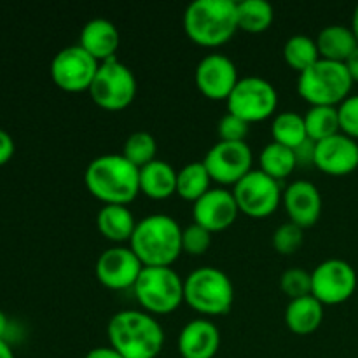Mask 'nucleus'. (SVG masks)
<instances>
[{"mask_svg": "<svg viewBox=\"0 0 358 358\" xmlns=\"http://www.w3.org/2000/svg\"><path fill=\"white\" fill-rule=\"evenodd\" d=\"M283 58L290 69L304 72L320 59L317 41L308 35H292L283 45Z\"/></svg>", "mask_w": 358, "mask_h": 358, "instance_id": "29", "label": "nucleus"}, {"mask_svg": "<svg viewBox=\"0 0 358 358\" xmlns=\"http://www.w3.org/2000/svg\"><path fill=\"white\" fill-rule=\"evenodd\" d=\"M7 327H9V320H7V317L3 311H0V339H6Z\"/></svg>", "mask_w": 358, "mask_h": 358, "instance_id": "42", "label": "nucleus"}, {"mask_svg": "<svg viewBox=\"0 0 358 358\" xmlns=\"http://www.w3.org/2000/svg\"><path fill=\"white\" fill-rule=\"evenodd\" d=\"M341 133L358 140V94H350L338 107Z\"/></svg>", "mask_w": 358, "mask_h": 358, "instance_id": "36", "label": "nucleus"}, {"mask_svg": "<svg viewBox=\"0 0 358 358\" xmlns=\"http://www.w3.org/2000/svg\"><path fill=\"white\" fill-rule=\"evenodd\" d=\"M304 122H306L308 138L313 142H320V140L341 133L338 107H325V105L310 107V110L304 115Z\"/></svg>", "mask_w": 358, "mask_h": 358, "instance_id": "30", "label": "nucleus"}, {"mask_svg": "<svg viewBox=\"0 0 358 358\" xmlns=\"http://www.w3.org/2000/svg\"><path fill=\"white\" fill-rule=\"evenodd\" d=\"M0 358H14L13 350L6 339H0Z\"/></svg>", "mask_w": 358, "mask_h": 358, "instance_id": "41", "label": "nucleus"}, {"mask_svg": "<svg viewBox=\"0 0 358 358\" xmlns=\"http://www.w3.org/2000/svg\"><path fill=\"white\" fill-rule=\"evenodd\" d=\"M352 87L353 79L345 63L324 58L301 72L297 79V93L311 107H339L350 96Z\"/></svg>", "mask_w": 358, "mask_h": 358, "instance_id": "5", "label": "nucleus"}, {"mask_svg": "<svg viewBox=\"0 0 358 358\" xmlns=\"http://www.w3.org/2000/svg\"><path fill=\"white\" fill-rule=\"evenodd\" d=\"M142 269L143 264L135 252L124 245H115L101 252L94 266L96 278L110 290L133 289Z\"/></svg>", "mask_w": 358, "mask_h": 358, "instance_id": "14", "label": "nucleus"}, {"mask_svg": "<svg viewBox=\"0 0 358 358\" xmlns=\"http://www.w3.org/2000/svg\"><path fill=\"white\" fill-rule=\"evenodd\" d=\"M96 226L101 236L115 245L131 240L136 220L126 205H103L96 215Z\"/></svg>", "mask_w": 358, "mask_h": 358, "instance_id": "22", "label": "nucleus"}, {"mask_svg": "<svg viewBox=\"0 0 358 358\" xmlns=\"http://www.w3.org/2000/svg\"><path fill=\"white\" fill-rule=\"evenodd\" d=\"M100 63L79 44L63 48L51 62V79L66 93L90 91Z\"/></svg>", "mask_w": 358, "mask_h": 358, "instance_id": "11", "label": "nucleus"}, {"mask_svg": "<svg viewBox=\"0 0 358 358\" xmlns=\"http://www.w3.org/2000/svg\"><path fill=\"white\" fill-rule=\"evenodd\" d=\"M182 227L166 213H152L136 222L129 248L145 268H170L182 254Z\"/></svg>", "mask_w": 358, "mask_h": 358, "instance_id": "3", "label": "nucleus"}, {"mask_svg": "<svg viewBox=\"0 0 358 358\" xmlns=\"http://www.w3.org/2000/svg\"><path fill=\"white\" fill-rule=\"evenodd\" d=\"M226 101L229 114L238 115L252 124L275 114L278 107V91L268 79L250 76L238 80Z\"/></svg>", "mask_w": 358, "mask_h": 358, "instance_id": "9", "label": "nucleus"}, {"mask_svg": "<svg viewBox=\"0 0 358 358\" xmlns=\"http://www.w3.org/2000/svg\"><path fill=\"white\" fill-rule=\"evenodd\" d=\"M238 30L247 34H262L275 20L273 6L266 0H241L236 2Z\"/></svg>", "mask_w": 358, "mask_h": 358, "instance_id": "27", "label": "nucleus"}, {"mask_svg": "<svg viewBox=\"0 0 358 358\" xmlns=\"http://www.w3.org/2000/svg\"><path fill=\"white\" fill-rule=\"evenodd\" d=\"M14 140L6 129H0V166L9 163L10 157L14 156Z\"/></svg>", "mask_w": 358, "mask_h": 358, "instance_id": "38", "label": "nucleus"}, {"mask_svg": "<svg viewBox=\"0 0 358 358\" xmlns=\"http://www.w3.org/2000/svg\"><path fill=\"white\" fill-rule=\"evenodd\" d=\"M187 37L201 48H220L238 30L234 0H194L184 13Z\"/></svg>", "mask_w": 358, "mask_h": 358, "instance_id": "4", "label": "nucleus"}, {"mask_svg": "<svg viewBox=\"0 0 358 358\" xmlns=\"http://www.w3.org/2000/svg\"><path fill=\"white\" fill-rule=\"evenodd\" d=\"M345 65H346V69H348L350 76H352L353 83H355V80L358 83V48L353 51V55L346 59Z\"/></svg>", "mask_w": 358, "mask_h": 358, "instance_id": "40", "label": "nucleus"}, {"mask_svg": "<svg viewBox=\"0 0 358 358\" xmlns=\"http://www.w3.org/2000/svg\"><path fill=\"white\" fill-rule=\"evenodd\" d=\"M271 136L273 142L282 143V145L290 147V149L299 147L301 143L308 140L304 115L292 110L276 114L271 122Z\"/></svg>", "mask_w": 358, "mask_h": 358, "instance_id": "28", "label": "nucleus"}, {"mask_svg": "<svg viewBox=\"0 0 358 358\" xmlns=\"http://www.w3.org/2000/svg\"><path fill=\"white\" fill-rule=\"evenodd\" d=\"M203 164L213 182L234 185L254 168V152L247 142H219L205 154Z\"/></svg>", "mask_w": 358, "mask_h": 358, "instance_id": "12", "label": "nucleus"}, {"mask_svg": "<svg viewBox=\"0 0 358 358\" xmlns=\"http://www.w3.org/2000/svg\"><path fill=\"white\" fill-rule=\"evenodd\" d=\"M248 129H250V124L247 121H243L238 115L229 114V112L222 115L219 124H217V133H219V138L222 142H245Z\"/></svg>", "mask_w": 358, "mask_h": 358, "instance_id": "35", "label": "nucleus"}, {"mask_svg": "<svg viewBox=\"0 0 358 358\" xmlns=\"http://www.w3.org/2000/svg\"><path fill=\"white\" fill-rule=\"evenodd\" d=\"M140 192L150 199H166L177 192V170L163 159H154L140 168Z\"/></svg>", "mask_w": 358, "mask_h": 358, "instance_id": "21", "label": "nucleus"}, {"mask_svg": "<svg viewBox=\"0 0 358 358\" xmlns=\"http://www.w3.org/2000/svg\"><path fill=\"white\" fill-rule=\"evenodd\" d=\"M136 90L138 84L131 69L117 58H112L100 63L90 87V94L91 100L100 108L117 112L135 100Z\"/></svg>", "mask_w": 358, "mask_h": 358, "instance_id": "8", "label": "nucleus"}, {"mask_svg": "<svg viewBox=\"0 0 358 358\" xmlns=\"http://www.w3.org/2000/svg\"><path fill=\"white\" fill-rule=\"evenodd\" d=\"M315 41H317L320 58L338 63H345L358 48L352 27H345V24H329L322 28Z\"/></svg>", "mask_w": 358, "mask_h": 358, "instance_id": "23", "label": "nucleus"}, {"mask_svg": "<svg viewBox=\"0 0 358 358\" xmlns=\"http://www.w3.org/2000/svg\"><path fill=\"white\" fill-rule=\"evenodd\" d=\"M233 194L240 212L254 219H264L275 213L283 198L278 180L261 170H252L234 184Z\"/></svg>", "mask_w": 358, "mask_h": 358, "instance_id": "10", "label": "nucleus"}, {"mask_svg": "<svg viewBox=\"0 0 358 358\" xmlns=\"http://www.w3.org/2000/svg\"><path fill=\"white\" fill-rule=\"evenodd\" d=\"M315 147H317V142L308 138L306 142H303L299 147L294 149L297 166H315Z\"/></svg>", "mask_w": 358, "mask_h": 358, "instance_id": "37", "label": "nucleus"}, {"mask_svg": "<svg viewBox=\"0 0 358 358\" xmlns=\"http://www.w3.org/2000/svg\"><path fill=\"white\" fill-rule=\"evenodd\" d=\"M352 30L353 34H355V38L358 42V3L355 7V10H353V17H352Z\"/></svg>", "mask_w": 358, "mask_h": 358, "instance_id": "43", "label": "nucleus"}, {"mask_svg": "<svg viewBox=\"0 0 358 358\" xmlns=\"http://www.w3.org/2000/svg\"><path fill=\"white\" fill-rule=\"evenodd\" d=\"M324 322V304L313 296L292 299L287 304L285 324L294 334L308 336Z\"/></svg>", "mask_w": 358, "mask_h": 358, "instance_id": "24", "label": "nucleus"}, {"mask_svg": "<svg viewBox=\"0 0 358 358\" xmlns=\"http://www.w3.org/2000/svg\"><path fill=\"white\" fill-rule=\"evenodd\" d=\"M198 90L210 100H227L240 80L236 63L226 55L212 52L198 63L194 72Z\"/></svg>", "mask_w": 358, "mask_h": 358, "instance_id": "15", "label": "nucleus"}, {"mask_svg": "<svg viewBox=\"0 0 358 358\" xmlns=\"http://www.w3.org/2000/svg\"><path fill=\"white\" fill-rule=\"evenodd\" d=\"M240 208L234 199V194L227 189H210L194 203L192 215L194 222L208 229L210 233H219L234 224Z\"/></svg>", "mask_w": 358, "mask_h": 358, "instance_id": "17", "label": "nucleus"}, {"mask_svg": "<svg viewBox=\"0 0 358 358\" xmlns=\"http://www.w3.org/2000/svg\"><path fill=\"white\" fill-rule=\"evenodd\" d=\"M304 240V229L297 224H294L292 220L289 222H283L282 226H278L273 233V248H275L278 254L290 255L296 254L301 248Z\"/></svg>", "mask_w": 358, "mask_h": 358, "instance_id": "33", "label": "nucleus"}, {"mask_svg": "<svg viewBox=\"0 0 358 358\" xmlns=\"http://www.w3.org/2000/svg\"><path fill=\"white\" fill-rule=\"evenodd\" d=\"M212 245V233L199 224H191L182 231V252L189 255H203Z\"/></svg>", "mask_w": 358, "mask_h": 358, "instance_id": "34", "label": "nucleus"}, {"mask_svg": "<svg viewBox=\"0 0 358 358\" xmlns=\"http://www.w3.org/2000/svg\"><path fill=\"white\" fill-rule=\"evenodd\" d=\"M84 358H124V357H122L117 350H114L110 345H108V346H98V348L90 350Z\"/></svg>", "mask_w": 358, "mask_h": 358, "instance_id": "39", "label": "nucleus"}, {"mask_svg": "<svg viewBox=\"0 0 358 358\" xmlns=\"http://www.w3.org/2000/svg\"><path fill=\"white\" fill-rule=\"evenodd\" d=\"M212 177L203 161L187 163L177 171V194L185 201L196 203L203 194L210 191Z\"/></svg>", "mask_w": 358, "mask_h": 358, "instance_id": "25", "label": "nucleus"}, {"mask_svg": "<svg viewBox=\"0 0 358 358\" xmlns=\"http://www.w3.org/2000/svg\"><path fill=\"white\" fill-rule=\"evenodd\" d=\"M280 287L290 301L311 296V273L303 268H289L280 278Z\"/></svg>", "mask_w": 358, "mask_h": 358, "instance_id": "32", "label": "nucleus"}, {"mask_svg": "<svg viewBox=\"0 0 358 358\" xmlns=\"http://www.w3.org/2000/svg\"><path fill=\"white\" fill-rule=\"evenodd\" d=\"M108 343L124 358H156L164 345V331L154 315L143 310L115 313L107 325Z\"/></svg>", "mask_w": 358, "mask_h": 358, "instance_id": "2", "label": "nucleus"}, {"mask_svg": "<svg viewBox=\"0 0 358 358\" xmlns=\"http://www.w3.org/2000/svg\"><path fill=\"white\" fill-rule=\"evenodd\" d=\"M84 182L103 205L128 206L140 192V170L122 154H101L87 164Z\"/></svg>", "mask_w": 358, "mask_h": 358, "instance_id": "1", "label": "nucleus"}, {"mask_svg": "<svg viewBox=\"0 0 358 358\" xmlns=\"http://www.w3.org/2000/svg\"><path fill=\"white\" fill-rule=\"evenodd\" d=\"M311 296L322 304H341L357 290V271L343 259H327L311 271Z\"/></svg>", "mask_w": 358, "mask_h": 358, "instance_id": "13", "label": "nucleus"}, {"mask_svg": "<svg viewBox=\"0 0 358 358\" xmlns=\"http://www.w3.org/2000/svg\"><path fill=\"white\" fill-rule=\"evenodd\" d=\"M315 166L332 177L350 175L358 168V142L345 133H338L317 142Z\"/></svg>", "mask_w": 358, "mask_h": 358, "instance_id": "16", "label": "nucleus"}, {"mask_svg": "<svg viewBox=\"0 0 358 358\" xmlns=\"http://www.w3.org/2000/svg\"><path fill=\"white\" fill-rule=\"evenodd\" d=\"M121 154L140 170L142 166L149 164L150 161L157 159V142L152 133L135 131L126 138Z\"/></svg>", "mask_w": 358, "mask_h": 358, "instance_id": "31", "label": "nucleus"}, {"mask_svg": "<svg viewBox=\"0 0 358 358\" xmlns=\"http://www.w3.org/2000/svg\"><path fill=\"white\" fill-rule=\"evenodd\" d=\"M184 303L206 317H220L234 303V285L219 268L203 266L184 280Z\"/></svg>", "mask_w": 358, "mask_h": 358, "instance_id": "6", "label": "nucleus"}, {"mask_svg": "<svg viewBox=\"0 0 358 358\" xmlns=\"http://www.w3.org/2000/svg\"><path fill=\"white\" fill-rule=\"evenodd\" d=\"M133 292L143 311L150 315H168L184 303V280L171 268L143 266Z\"/></svg>", "mask_w": 358, "mask_h": 358, "instance_id": "7", "label": "nucleus"}, {"mask_svg": "<svg viewBox=\"0 0 358 358\" xmlns=\"http://www.w3.org/2000/svg\"><path fill=\"white\" fill-rule=\"evenodd\" d=\"M177 345L182 358H213L220 348L219 327L206 318H196L182 327Z\"/></svg>", "mask_w": 358, "mask_h": 358, "instance_id": "19", "label": "nucleus"}, {"mask_svg": "<svg viewBox=\"0 0 358 358\" xmlns=\"http://www.w3.org/2000/svg\"><path fill=\"white\" fill-rule=\"evenodd\" d=\"M259 166H261L259 170L280 182L289 177L297 168L296 152L290 147L271 142L259 154Z\"/></svg>", "mask_w": 358, "mask_h": 358, "instance_id": "26", "label": "nucleus"}, {"mask_svg": "<svg viewBox=\"0 0 358 358\" xmlns=\"http://www.w3.org/2000/svg\"><path fill=\"white\" fill-rule=\"evenodd\" d=\"M119 41H121V35H119L117 27L105 17H94L87 21L79 35L80 48L90 52L98 63L115 58Z\"/></svg>", "mask_w": 358, "mask_h": 358, "instance_id": "20", "label": "nucleus"}, {"mask_svg": "<svg viewBox=\"0 0 358 358\" xmlns=\"http://www.w3.org/2000/svg\"><path fill=\"white\" fill-rule=\"evenodd\" d=\"M282 203L289 219L303 229L317 224L322 215V205H324L318 187L308 180H296L287 185Z\"/></svg>", "mask_w": 358, "mask_h": 358, "instance_id": "18", "label": "nucleus"}]
</instances>
